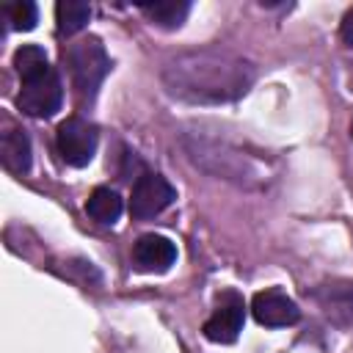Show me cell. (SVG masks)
<instances>
[{"label": "cell", "instance_id": "cell-1", "mask_svg": "<svg viewBox=\"0 0 353 353\" xmlns=\"http://www.w3.org/2000/svg\"><path fill=\"white\" fill-rule=\"evenodd\" d=\"M165 83L171 94L190 102H223L245 94L251 66L226 52H190L168 63Z\"/></svg>", "mask_w": 353, "mask_h": 353}, {"label": "cell", "instance_id": "cell-2", "mask_svg": "<svg viewBox=\"0 0 353 353\" xmlns=\"http://www.w3.org/2000/svg\"><path fill=\"white\" fill-rule=\"evenodd\" d=\"M63 66L72 77V85L77 88L80 97H94L97 88L102 85L105 74L110 72V58L97 36L72 41L63 50Z\"/></svg>", "mask_w": 353, "mask_h": 353}, {"label": "cell", "instance_id": "cell-3", "mask_svg": "<svg viewBox=\"0 0 353 353\" xmlns=\"http://www.w3.org/2000/svg\"><path fill=\"white\" fill-rule=\"evenodd\" d=\"M97 143H99V132L91 121L80 119V116H69L58 124L55 130V146L58 154L63 157V163L83 168L94 160L97 154Z\"/></svg>", "mask_w": 353, "mask_h": 353}, {"label": "cell", "instance_id": "cell-4", "mask_svg": "<svg viewBox=\"0 0 353 353\" xmlns=\"http://www.w3.org/2000/svg\"><path fill=\"white\" fill-rule=\"evenodd\" d=\"M61 102H63V85H61V77L52 66L41 74L30 77V80H22V91L17 97V105L28 116L50 119L55 110H61Z\"/></svg>", "mask_w": 353, "mask_h": 353}, {"label": "cell", "instance_id": "cell-5", "mask_svg": "<svg viewBox=\"0 0 353 353\" xmlns=\"http://www.w3.org/2000/svg\"><path fill=\"white\" fill-rule=\"evenodd\" d=\"M176 199L174 185L160 174H141L130 193V215L138 221H149L160 215L165 207H171Z\"/></svg>", "mask_w": 353, "mask_h": 353}, {"label": "cell", "instance_id": "cell-6", "mask_svg": "<svg viewBox=\"0 0 353 353\" xmlns=\"http://www.w3.org/2000/svg\"><path fill=\"white\" fill-rule=\"evenodd\" d=\"M245 323V301L240 292L234 290H223L215 301V312L210 314V320L204 323V336L210 342H221L229 345L240 336Z\"/></svg>", "mask_w": 353, "mask_h": 353}, {"label": "cell", "instance_id": "cell-7", "mask_svg": "<svg viewBox=\"0 0 353 353\" xmlns=\"http://www.w3.org/2000/svg\"><path fill=\"white\" fill-rule=\"evenodd\" d=\"M251 314H254V320H256L259 325H265V328H284V325L298 323L301 309H298V303H295L287 292L270 287V290H262V292L254 295V301H251Z\"/></svg>", "mask_w": 353, "mask_h": 353}, {"label": "cell", "instance_id": "cell-8", "mask_svg": "<svg viewBox=\"0 0 353 353\" xmlns=\"http://www.w3.org/2000/svg\"><path fill=\"white\" fill-rule=\"evenodd\" d=\"M176 262V245L163 234H143L132 245V265L141 273H165Z\"/></svg>", "mask_w": 353, "mask_h": 353}, {"label": "cell", "instance_id": "cell-9", "mask_svg": "<svg viewBox=\"0 0 353 353\" xmlns=\"http://www.w3.org/2000/svg\"><path fill=\"white\" fill-rule=\"evenodd\" d=\"M0 157L3 165L14 174H25L30 168V141L22 130H6L0 138Z\"/></svg>", "mask_w": 353, "mask_h": 353}, {"label": "cell", "instance_id": "cell-10", "mask_svg": "<svg viewBox=\"0 0 353 353\" xmlns=\"http://www.w3.org/2000/svg\"><path fill=\"white\" fill-rule=\"evenodd\" d=\"M138 8L160 28H179L185 17L190 14V3L185 0H154V3H138Z\"/></svg>", "mask_w": 353, "mask_h": 353}, {"label": "cell", "instance_id": "cell-11", "mask_svg": "<svg viewBox=\"0 0 353 353\" xmlns=\"http://www.w3.org/2000/svg\"><path fill=\"white\" fill-rule=\"evenodd\" d=\"M91 19V6L83 0H61L55 6V22H58V33L61 36H72L77 30H83Z\"/></svg>", "mask_w": 353, "mask_h": 353}, {"label": "cell", "instance_id": "cell-12", "mask_svg": "<svg viewBox=\"0 0 353 353\" xmlns=\"http://www.w3.org/2000/svg\"><path fill=\"white\" fill-rule=\"evenodd\" d=\"M85 212L97 221V223H116L121 215V199L116 190L110 188H97L88 201H85Z\"/></svg>", "mask_w": 353, "mask_h": 353}, {"label": "cell", "instance_id": "cell-13", "mask_svg": "<svg viewBox=\"0 0 353 353\" xmlns=\"http://www.w3.org/2000/svg\"><path fill=\"white\" fill-rule=\"evenodd\" d=\"M14 69L19 72L22 80H30L41 72L50 69L47 63V52L39 47V44H22L17 52H14Z\"/></svg>", "mask_w": 353, "mask_h": 353}, {"label": "cell", "instance_id": "cell-14", "mask_svg": "<svg viewBox=\"0 0 353 353\" xmlns=\"http://www.w3.org/2000/svg\"><path fill=\"white\" fill-rule=\"evenodd\" d=\"M3 11H6V19L11 22V28H14V30H33V28H36V22H39L36 3H30V0L8 3Z\"/></svg>", "mask_w": 353, "mask_h": 353}, {"label": "cell", "instance_id": "cell-15", "mask_svg": "<svg viewBox=\"0 0 353 353\" xmlns=\"http://www.w3.org/2000/svg\"><path fill=\"white\" fill-rule=\"evenodd\" d=\"M339 33H342V41H345L347 47H353V8H347V14L342 17V28H339Z\"/></svg>", "mask_w": 353, "mask_h": 353}, {"label": "cell", "instance_id": "cell-16", "mask_svg": "<svg viewBox=\"0 0 353 353\" xmlns=\"http://www.w3.org/2000/svg\"><path fill=\"white\" fill-rule=\"evenodd\" d=\"M350 132H353V127H350Z\"/></svg>", "mask_w": 353, "mask_h": 353}]
</instances>
